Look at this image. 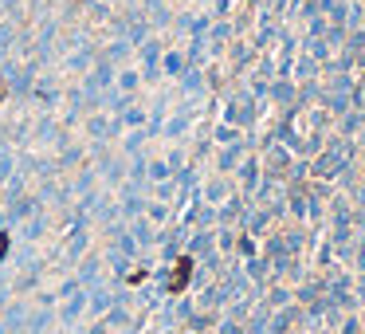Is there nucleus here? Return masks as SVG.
<instances>
[{
	"label": "nucleus",
	"instance_id": "2",
	"mask_svg": "<svg viewBox=\"0 0 365 334\" xmlns=\"http://www.w3.org/2000/svg\"><path fill=\"white\" fill-rule=\"evenodd\" d=\"M4 252H9V236L0 232V260H4Z\"/></svg>",
	"mask_w": 365,
	"mask_h": 334
},
{
	"label": "nucleus",
	"instance_id": "1",
	"mask_svg": "<svg viewBox=\"0 0 365 334\" xmlns=\"http://www.w3.org/2000/svg\"><path fill=\"white\" fill-rule=\"evenodd\" d=\"M189 275H193V260H189V256H181V260H177V267H173V279H169V291H173V295H177V291H185Z\"/></svg>",
	"mask_w": 365,
	"mask_h": 334
}]
</instances>
